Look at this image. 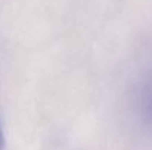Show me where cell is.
Returning a JSON list of instances; mask_svg holds the SVG:
<instances>
[{"mask_svg": "<svg viewBox=\"0 0 152 150\" xmlns=\"http://www.w3.org/2000/svg\"><path fill=\"white\" fill-rule=\"evenodd\" d=\"M4 149V137H3V131H1V127H0V150Z\"/></svg>", "mask_w": 152, "mask_h": 150, "instance_id": "cell-1", "label": "cell"}]
</instances>
